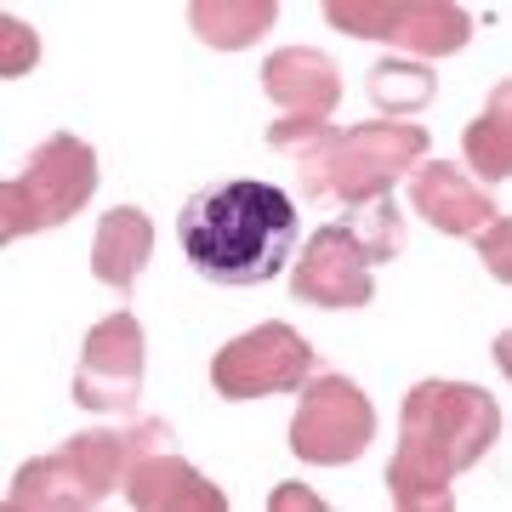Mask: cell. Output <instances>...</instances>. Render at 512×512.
<instances>
[{
    "instance_id": "6da1fadb",
    "label": "cell",
    "mask_w": 512,
    "mask_h": 512,
    "mask_svg": "<svg viewBox=\"0 0 512 512\" xmlns=\"http://www.w3.org/2000/svg\"><path fill=\"white\" fill-rule=\"evenodd\" d=\"M501 433V404L473 382H421L399 410L387 490L404 512L450 507V478L467 473Z\"/></svg>"
},
{
    "instance_id": "7a4b0ae2",
    "label": "cell",
    "mask_w": 512,
    "mask_h": 512,
    "mask_svg": "<svg viewBox=\"0 0 512 512\" xmlns=\"http://www.w3.org/2000/svg\"><path fill=\"white\" fill-rule=\"evenodd\" d=\"M177 245L211 285H268L296 251V200L274 183H217L183 205Z\"/></svg>"
},
{
    "instance_id": "3957f363",
    "label": "cell",
    "mask_w": 512,
    "mask_h": 512,
    "mask_svg": "<svg viewBox=\"0 0 512 512\" xmlns=\"http://www.w3.org/2000/svg\"><path fill=\"white\" fill-rule=\"evenodd\" d=\"M268 143L279 154H291L302 171V194H342L359 205H376L393 194L404 165H416L427 154V131L410 120H370V126L336 131L330 120H279L268 131Z\"/></svg>"
},
{
    "instance_id": "277c9868",
    "label": "cell",
    "mask_w": 512,
    "mask_h": 512,
    "mask_svg": "<svg viewBox=\"0 0 512 512\" xmlns=\"http://www.w3.org/2000/svg\"><path fill=\"white\" fill-rule=\"evenodd\" d=\"M154 439H171L165 421H143L131 433H80L63 450L29 461L12 490H6V507L12 512H69V507H97L109 501L114 478L126 473L131 461L143 456Z\"/></svg>"
},
{
    "instance_id": "5b68a950",
    "label": "cell",
    "mask_w": 512,
    "mask_h": 512,
    "mask_svg": "<svg viewBox=\"0 0 512 512\" xmlns=\"http://www.w3.org/2000/svg\"><path fill=\"white\" fill-rule=\"evenodd\" d=\"M92 188H97L92 143L57 131V137H46L29 154L23 177L0 183V234L23 239V234H40V228H57V222H69L80 205L92 200Z\"/></svg>"
},
{
    "instance_id": "8992f818",
    "label": "cell",
    "mask_w": 512,
    "mask_h": 512,
    "mask_svg": "<svg viewBox=\"0 0 512 512\" xmlns=\"http://www.w3.org/2000/svg\"><path fill=\"white\" fill-rule=\"evenodd\" d=\"M376 439V410H370L365 387L348 376H313V387L296 404L291 421V450L313 467H342V461L365 456V444Z\"/></svg>"
},
{
    "instance_id": "52a82bcc",
    "label": "cell",
    "mask_w": 512,
    "mask_h": 512,
    "mask_svg": "<svg viewBox=\"0 0 512 512\" xmlns=\"http://www.w3.org/2000/svg\"><path fill=\"white\" fill-rule=\"evenodd\" d=\"M325 23L365 40H393V46H410L427 57L461 52L473 35V18L450 0H330Z\"/></svg>"
},
{
    "instance_id": "ba28073f",
    "label": "cell",
    "mask_w": 512,
    "mask_h": 512,
    "mask_svg": "<svg viewBox=\"0 0 512 512\" xmlns=\"http://www.w3.org/2000/svg\"><path fill=\"white\" fill-rule=\"evenodd\" d=\"M308 370H313L308 336L274 319V325H256V330H245V336H234V342L211 359V387H217L228 404L268 399V393L302 387Z\"/></svg>"
},
{
    "instance_id": "9c48e42d",
    "label": "cell",
    "mask_w": 512,
    "mask_h": 512,
    "mask_svg": "<svg viewBox=\"0 0 512 512\" xmlns=\"http://www.w3.org/2000/svg\"><path fill=\"white\" fill-rule=\"evenodd\" d=\"M143 393V325L131 313H109L92 325L80 365H74V404L80 410H131Z\"/></svg>"
},
{
    "instance_id": "30bf717a",
    "label": "cell",
    "mask_w": 512,
    "mask_h": 512,
    "mask_svg": "<svg viewBox=\"0 0 512 512\" xmlns=\"http://www.w3.org/2000/svg\"><path fill=\"white\" fill-rule=\"evenodd\" d=\"M370 268L376 262H370L365 239L353 234V222H325L296 262L291 291L296 302H313V308H365L370 291H376Z\"/></svg>"
},
{
    "instance_id": "8fae6325",
    "label": "cell",
    "mask_w": 512,
    "mask_h": 512,
    "mask_svg": "<svg viewBox=\"0 0 512 512\" xmlns=\"http://www.w3.org/2000/svg\"><path fill=\"white\" fill-rule=\"evenodd\" d=\"M126 495L131 507L143 512H222L228 495L211 484L205 473H194L183 456H165V450H148L126 467Z\"/></svg>"
},
{
    "instance_id": "7c38bea8",
    "label": "cell",
    "mask_w": 512,
    "mask_h": 512,
    "mask_svg": "<svg viewBox=\"0 0 512 512\" xmlns=\"http://www.w3.org/2000/svg\"><path fill=\"white\" fill-rule=\"evenodd\" d=\"M262 86L279 109H291L296 120H330L336 97H342V80H336V63L313 46H291V52H274L262 63Z\"/></svg>"
},
{
    "instance_id": "4fadbf2b",
    "label": "cell",
    "mask_w": 512,
    "mask_h": 512,
    "mask_svg": "<svg viewBox=\"0 0 512 512\" xmlns=\"http://www.w3.org/2000/svg\"><path fill=\"white\" fill-rule=\"evenodd\" d=\"M410 205H416L439 234H484V228L501 217V211H495V205L484 200L467 177H461L456 165H444V160H433V165H421V171H416V183H410Z\"/></svg>"
},
{
    "instance_id": "5bb4252c",
    "label": "cell",
    "mask_w": 512,
    "mask_h": 512,
    "mask_svg": "<svg viewBox=\"0 0 512 512\" xmlns=\"http://www.w3.org/2000/svg\"><path fill=\"white\" fill-rule=\"evenodd\" d=\"M148 256H154V222H148L137 205H120V211H109V217L97 222L92 274L103 279V285H114V291L126 296L131 285H137Z\"/></svg>"
},
{
    "instance_id": "9a60e30c",
    "label": "cell",
    "mask_w": 512,
    "mask_h": 512,
    "mask_svg": "<svg viewBox=\"0 0 512 512\" xmlns=\"http://www.w3.org/2000/svg\"><path fill=\"white\" fill-rule=\"evenodd\" d=\"M279 18L274 0H239V6H228V0H211V6H188V23H194V35L205 40V46H222V52H239V46H251L256 35H268Z\"/></svg>"
},
{
    "instance_id": "2e32d148",
    "label": "cell",
    "mask_w": 512,
    "mask_h": 512,
    "mask_svg": "<svg viewBox=\"0 0 512 512\" xmlns=\"http://www.w3.org/2000/svg\"><path fill=\"white\" fill-rule=\"evenodd\" d=\"M512 86H495L490 109L478 114L473 126H467V165H473L478 177H490V183H507L512 171Z\"/></svg>"
},
{
    "instance_id": "e0dca14e",
    "label": "cell",
    "mask_w": 512,
    "mask_h": 512,
    "mask_svg": "<svg viewBox=\"0 0 512 512\" xmlns=\"http://www.w3.org/2000/svg\"><path fill=\"white\" fill-rule=\"evenodd\" d=\"M433 74L421 69V63H399V57H387V63H376L370 69V103L382 114H393V120H404V114H421L427 103H433Z\"/></svg>"
},
{
    "instance_id": "ac0fdd59",
    "label": "cell",
    "mask_w": 512,
    "mask_h": 512,
    "mask_svg": "<svg viewBox=\"0 0 512 512\" xmlns=\"http://www.w3.org/2000/svg\"><path fill=\"white\" fill-rule=\"evenodd\" d=\"M353 234L365 239L370 262H393L404 245V217L393 200H376V205H359V217H353Z\"/></svg>"
},
{
    "instance_id": "d6986e66",
    "label": "cell",
    "mask_w": 512,
    "mask_h": 512,
    "mask_svg": "<svg viewBox=\"0 0 512 512\" xmlns=\"http://www.w3.org/2000/svg\"><path fill=\"white\" fill-rule=\"evenodd\" d=\"M0 35H6V57H0V74H6V80H18V74L40 57V40H35V29H23L18 18L0 23Z\"/></svg>"
},
{
    "instance_id": "ffe728a7",
    "label": "cell",
    "mask_w": 512,
    "mask_h": 512,
    "mask_svg": "<svg viewBox=\"0 0 512 512\" xmlns=\"http://www.w3.org/2000/svg\"><path fill=\"white\" fill-rule=\"evenodd\" d=\"M507 239H512V228H507V217H495L484 234H478V251L490 256V274L507 285V274H512V262H507Z\"/></svg>"
}]
</instances>
